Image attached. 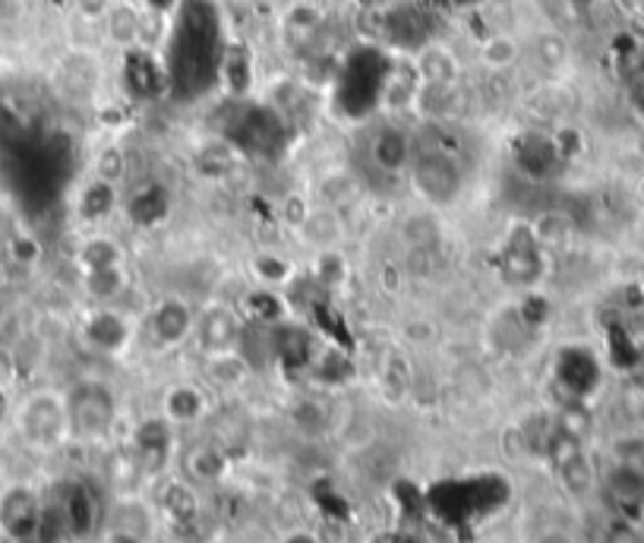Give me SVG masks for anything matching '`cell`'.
Returning <instances> with one entry per match:
<instances>
[{
	"label": "cell",
	"instance_id": "obj_1",
	"mask_svg": "<svg viewBox=\"0 0 644 543\" xmlns=\"http://www.w3.org/2000/svg\"><path fill=\"white\" fill-rule=\"evenodd\" d=\"M225 25L215 0H177L167 32V83L177 99L206 95L218 83L225 58Z\"/></svg>",
	"mask_w": 644,
	"mask_h": 543
},
{
	"label": "cell",
	"instance_id": "obj_2",
	"mask_svg": "<svg viewBox=\"0 0 644 543\" xmlns=\"http://www.w3.org/2000/svg\"><path fill=\"white\" fill-rule=\"evenodd\" d=\"M392 80V61L376 51V48H360L345 61L341 73H338V85H335V102L341 107V114L348 117H367L379 99L386 95Z\"/></svg>",
	"mask_w": 644,
	"mask_h": 543
},
{
	"label": "cell",
	"instance_id": "obj_3",
	"mask_svg": "<svg viewBox=\"0 0 644 543\" xmlns=\"http://www.w3.org/2000/svg\"><path fill=\"white\" fill-rule=\"evenodd\" d=\"M228 140L253 158H278L288 146V124L272 107L247 105L231 117Z\"/></svg>",
	"mask_w": 644,
	"mask_h": 543
},
{
	"label": "cell",
	"instance_id": "obj_4",
	"mask_svg": "<svg viewBox=\"0 0 644 543\" xmlns=\"http://www.w3.org/2000/svg\"><path fill=\"white\" fill-rule=\"evenodd\" d=\"M509 496V486L499 478H474V481L442 483L430 493V505L446 522H468L499 509Z\"/></svg>",
	"mask_w": 644,
	"mask_h": 543
},
{
	"label": "cell",
	"instance_id": "obj_5",
	"mask_svg": "<svg viewBox=\"0 0 644 543\" xmlns=\"http://www.w3.org/2000/svg\"><path fill=\"white\" fill-rule=\"evenodd\" d=\"M411 181L415 189L433 206H449L456 203L461 193V165L456 162L452 152L446 148H423L411 158Z\"/></svg>",
	"mask_w": 644,
	"mask_h": 543
},
{
	"label": "cell",
	"instance_id": "obj_6",
	"mask_svg": "<svg viewBox=\"0 0 644 543\" xmlns=\"http://www.w3.org/2000/svg\"><path fill=\"white\" fill-rule=\"evenodd\" d=\"M67 420H70L76 437H104L108 427L114 423V396L99 382L76 386L70 401H67Z\"/></svg>",
	"mask_w": 644,
	"mask_h": 543
},
{
	"label": "cell",
	"instance_id": "obj_7",
	"mask_svg": "<svg viewBox=\"0 0 644 543\" xmlns=\"http://www.w3.org/2000/svg\"><path fill=\"white\" fill-rule=\"evenodd\" d=\"M121 80H124L126 95L136 102H152V99H162L165 92H171L165 61H159L146 48H126Z\"/></svg>",
	"mask_w": 644,
	"mask_h": 543
},
{
	"label": "cell",
	"instance_id": "obj_8",
	"mask_svg": "<svg viewBox=\"0 0 644 543\" xmlns=\"http://www.w3.org/2000/svg\"><path fill=\"white\" fill-rule=\"evenodd\" d=\"M499 269L512 285H534L543 275V247L531 230H512L499 250Z\"/></svg>",
	"mask_w": 644,
	"mask_h": 543
},
{
	"label": "cell",
	"instance_id": "obj_9",
	"mask_svg": "<svg viewBox=\"0 0 644 543\" xmlns=\"http://www.w3.org/2000/svg\"><path fill=\"white\" fill-rule=\"evenodd\" d=\"M39 522H42V502L29 486H13L0 500V527L13 541H32L39 534Z\"/></svg>",
	"mask_w": 644,
	"mask_h": 543
},
{
	"label": "cell",
	"instance_id": "obj_10",
	"mask_svg": "<svg viewBox=\"0 0 644 543\" xmlns=\"http://www.w3.org/2000/svg\"><path fill=\"white\" fill-rule=\"evenodd\" d=\"M515 165L524 177L531 181H546L553 177L562 165V152L556 140L543 136V133H524L515 143Z\"/></svg>",
	"mask_w": 644,
	"mask_h": 543
},
{
	"label": "cell",
	"instance_id": "obj_11",
	"mask_svg": "<svg viewBox=\"0 0 644 543\" xmlns=\"http://www.w3.org/2000/svg\"><path fill=\"white\" fill-rule=\"evenodd\" d=\"M556 379L575 398L591 396L601 382V363L587 348H565L556 360Z\"/></svg>",
	"mask_w": 644,
	"mask_h": 543
},
{
	"label": "cell",
	"instance_id": "obj_12",
	"mask_svg": "<svg viewBox=\"0 0 644 543\" xmlns=\"http://www.w3.org/2000/svg\"><path fill=\"white\" fill-rule=\"evenodd\" d=\"M430 17L417 7H396L386 17V35L401 51H420L423 44H430Z\"/></svg>",
	"mask_w": 644,
	"mask_h": 543
},
{
	"label": "cell",
	"instance_id": "obj_13",
	"mask_svg": "<svg viewBox=\"0 0 644 543\" xmlns=\"http://www.w3.org/2000/svg\"><path fill=\"white\" fill-rule=\"evenodd\" d=\"M61 512L63 519H67L70 534H76V537L92 534V527L99 524V500H95V493L85 483H70L63 490Z\"/></svg>",
	"mask_w": 644,
	"mask_h": 543
},
{
	"label": "cell",
	"instance_id": "obj_14",
	"mask_svg": "<svg viewBox=\"0 0 644 543\" xmlns=\"http://www.w3.org/2000/svg\"><path fill=\"white\" fill-rule=\"evenodd\" d=\"M22 427H25V437L39 445H51L58 442L63 430V411L51 401V398H35L25 414H22Z\"/></svg>",
	"mask_w": 644,
	"mask_h": 543
},
{
	"label": "cell",
	"instance_id": "obj_15",
	"mask_svg": "<svg viewBox=\"0 0 644 543\" xmlns=\"http://www.w3.org/2000/svg\"><path fill=\"white\" fill-rule=\"evenodd\" d=\"M370 158H374V165L379 167V171L396 174V171H401L405 165H411V158H415V152H411V140H408L401 130L386 126V130H379V133L374 136Z\"/></svg>",
	"mask_w": 644,
	"mask_h": 543
},
{
	"label": "cell",
	"instance_id": "obj_16",
	"mask_svg": "<svg viewBox=\"0 0 644 543\" xmlns=\"http://www.w3.org/2000/svg\"><path fill=\"white\" fill-rule=\"evenodd\" d=\"M606 493H610V502L623 512V515H635L642 512L644 505V474L638 468H616L606 481Z\"/></svg>",
	"mask_w": 644,
	"mask_h": 543
},
{
	"label": "cell",
	"instance_id": "obj_17",
	"mask_svg": "<svg viewBox=\"0 0 644 543\" xmlns=\"http://www.w3.org/2000/svg\"><path fill=\"white\" fill-rule=\"evenodd\" d=\"M167 212H171V193H167L162 184H146L143 189H136V193L130 196V203H126L130 222L140 225V228L159 225Z\"/></svg>",
	"mask_w": 644,
	"mask_h": 543
},
{
	"label": "cell",
	"instance_id": "obj_18",
	"mask_svg": "<svg viewBox=\"0 0 644 543\" xmlns=\"http://www.w3.org/2000/svg\"><path fill=\"white\" fill-rule=\"evenodd\" d=\"M196 335L203 341V348L212 355H225L231 345L241 341V326L228 310H208L200 322H196Z\"/></svg>",
	"mask_w": 644,
	"mask_h": 543
},
{
	"label": "cell",
	"instance_id": "obj_19",
	"mask_svg": "<svg viewBox=\"0 0 644 543\" xmlns=\"http://www.w3.org/2000/svg\"><path fill=\"white\" fill-rule=\"evenodd\" d=\"M171 449V433L165 420H146L136 433V461L143 471H159L167 461Z\"/></svg>",
	"mask_w": 644,
	"mask_h": 543
},
{
	"label": "cell",
	"instance_id": "obj_20",
	"mask_svg": "<svg viewBox=\"0 0 644 543\" xmlns=\"http://www.w3.org/2000/svg\"><path fill=\"white\" fill-rule=\"evenodd\" d=\"M190 329H193V314L181 300H165L152 316V332L162 345H177L181 338H187Z\"/></svg>",
	"mask_w": 644,
	"mask_h": 543
},
{
	"label": "cell",
	"instance_id": "obj_21",
	"mask_svg": "<svg viewBox=\"0 0 644 543\" xmlns=\"http://www.w3.org/2000/svg\"><path fill=\"white\" fill-rule=\"evenodd\" d=\"M417 73L427 85H449L456 80V58L439 44H423L417 51Z\"/></svg>",
	"mask_w": 644,
	"mask_h": 543
},
{
	"label": "cell",
	"instance_id": "obj_22",
	"mask_svg": "<svg viewBox=\"0 0 644 543\" xmlns=\"http://www.w3.org/2000/svg\"><path fill=\"white\" fill-rule=\"evenodd\" d=\"M272 357H278L288 367H304L313 357L310 335L304 332V329H294V326L275 329L272 332Z\"/></svg>",
	"mask_w": 644,
	"mask_h": 543
},
{
	"label": "cell",
	"instance_id": "obj_23",
	"mask_svg": "<svg viewBox=\"0 0 644 543\" xmlns=\"http://www.w3.org/2000/svg\"><path fill=\"white\" fill-rule=\"evenodd\" d=\"M149 537V519L143 509L136 505H124L108 527V541L104 543H146Z\"/></svg>",
	"mask_w": 644,
	"mask_h": 543
},
{
	"label": "cell",
	"instance_id": "obj_24",
	"mask_svg": "<svg viewBox=\"0 0 644 543\" xmlns=\"http://www.w3.org/2000/svg\"><path fill=\"white\" fill-rule=\"evenodd\" d=\"M85 335H89V341H92L95 348H102V351H117V348L126 341V322L117 314L102 310V314H95L89 319Z\"/></svg>",
	"mask_w": 644,
	"mask_h": 543
},
{
	"label": "cell",
	"instance_id": "obj_25",
	"mask_svg": "<svg viewBox=\"0 0 644 543\" xmlns=\"http://www.w3.org/2000/svg\"><path fill=\"white\" fill-rule=\"evenodd\" d=\"M108 32H111L114 42L133 48L136 39L143 35V17L130 3H111V10H108Z\"/></svg>",
	"mask_w": 644,
	"mask_h": 543
},
{
	"label": "cell",
	"instance_id": "obj_26",
	"mask_svg": "<svg viewBox=\"0 0 644 543\" xmlns=\"http://www.w3.org/2000/svg\"><path fill=\"white\" fill-rule=\"evenodd\" d=\"M218 83H225L234 92H247L249 85V54L241 44H228L225 48V58H222V73H218Z\"/></svg>",
	"mask_w": 644,
	"mask_h": 543
},
{
	"label": "cell",
	"instance_id": "obj_27",
	"mask_svg": "<svg viewBox=\"0 0 644 543\" xmlns=\"http://www.w3.org/2000/svg\"><path fill=\"white\" fill-rule=\"evenodd\" d=\"M225 468V455L215 445H196L187 452V471L196 481H215Z\"/></svg>",
	"mask_w": 644,
	"mask_h": 543
},
{
	"label": "cell",
	"instance_id": "obj_28",
	"mask_svg": "<svg viewBox=\"0 0 644 543\" xmlns=\"http://www.w3.org/2000/svg\"><path fill=\"white\" fill-rule=\"evenodd\" d=\"M121 288H124L121 263L104 266V269H89V291L95 294V297H114Z\"/></svg>",
	"mask_w": 644,
	"mask_h": 543
},
{
	"label": "cell",
	"instance_id": "obj_29",
	"mask_svg": "<svg viewBox=\"0 0 644 543\" xmlns=\"http://www.w3.org/2000/svg\"><path fill=\"white\" fill-rule=\"evenodd\" d=\"M111 209H114V189L104 181H95L92 187L85 189L83 215L85 218H104Z\"/></svg>",
	"mask_w": 644,
	"mask_h": 543
},
{
	"label": "cell",
	"instance_id": "obj_30",
	"mask_svg": "<svg viewBox=\"0 0 644 543\" xmlns=\"http://www.w3.org/2000/svg\"><path fill=\"white\" fill-rule=\"evenodd\" d=\"M165 509L181 524L196 519V500H193V493H190L187 486H171L165 493Z\"/></svg>",
	"mask_w": 644,
	"mask_h": 543
},
{
	"label": "cell",
	"instance_id": "obj_31",
	"mask_svg": "<svg viewBox=\"0 0 644 543\" xmlns=\"http://www.w3.org/2000/svg\"><path fill=\"white\" fill-rule=\"evenodd\" d=\"M200 408H203V398H200V392H193V389H174V392L167 396V411H171V418L177 420L196 418Z\"/></svg>",
	"mask_w": 644,
	"mask_h": 543
},
{
	"label": "cell",
	"instance_id": "obj_32",
	"mask_svg": "<svg viewBox=\"0 0 644 543\" xmlns=\"http://www.w3.org/2000/svg\"><path fill=\"white\" fill-rule=\"evenodd\" d=\"M515 58H519V44L505 39V35H497V39L483 44V61L490 66H509Z\"/></svg>",
	"mask_w": 644,
	"mask_h": 543
},
{
	"label": "cell",
	"instance_id": "obj_33",
	"mask_svg": "<svg viewBox=\"0 0 644 543\" xmlns=\"http://www.w3.org/2000/svg\"><path fill=\"white\" fill-rule=\"evenodd\" d=\"M85 266L89 269H104V266H114V263H121V253L114 250V244H108V240H92L89 247H85Z\"/></svg>",
	"mask_w": 644,
	"mask_h": 543
},
{
	"label": "cell",
	"instance_id": "obj_34",
	"mask_svg": "<svg viewBox=\"0 0 644 543\" xmlns=\"http://www.w3.org/2000/svg\"><path fill=\"white\" fill-rule=\"evenodd\" d=\"M610 348H613V360L620 363V367H628L632 360H635V345H632V338L623 329H613L610 332Z\"/></svg>",
	"mask_w": 644,
	"mask_h": 543
},
{
	"label": "cell",
	"instance_id": "obj_35",
	"mask_svg": "<svg viewBox=\"0 0 644 543\" xmlns=\"http://www.w3.org/2000/svg\"><path fill=\"white\" fill-rule=\"evenodd\" d=\"M546 314H550V307L543 304V297H528L524 307H521V319H524L531 329H538L543 319H546Z\"/></svg>",
	"mask_w": 644,
	"mask_h": 543
},
{
	"label": "cell",
	"instance_id": "obj_36",
	"mask_svg": "<svg viewBox=\"0 0 644 543\" xmlns=\"http://www.w3.org/2000/svg\"><path fill=\"white\" fill-rule=\"evenodd\" d=\"M76 7H80V13H83V17H89V20H99V17H108L111 0H76Z\"/></svg>",
	"mask_w": 644,
	"mask_h": 543
},
{
	"label": "cell",
	"instance_id": "obj_37",
	"mask_svg": "<svg viewBox=\"0 0 644 543\" xmlns=\"http://www.w3.org/2000/svg\"><path fill=\"white\" fill-rule=\"evenodd\" d=\"M628 99H632V107H635V111L644 117V76L632 83V89H628Z\"/></svg>",
	"mask_w": 644,
	"mask_h": 543
},
{
	"label": "cell",
	"instance_id": "obj_38",
	"mask_svg": "<svg viewBox=\"0 0 644 543\" xmlns=\"http://www.w3.org/2000/svg\"><path fill=\"white\" fill-rule=\"evenodd\" d=\"M623 7V13H632V17H642L644 13V0H616Z\"/></svg>",
	"mask_w": 644,
	"mask_h": 543
},
{
	"label": "cell",
	"instance_id": "obj_39",
	"mask_svg": "<svg viewBox=\"0 0 644 543\" xmlns=\"http://www.w3.org/2000/svg\"><path fill=\"white\" fill-rule=\"evenodd\" d=\"M149 7H155V10H171L174 0H149Z\"/></svg>",
	"mask_w": 644,
	"mask_h": 543
},
{
	"label": "cell",
	"instance_id": "obj_40",
	"mask_svg": "<svg viewBox=\"0 0 644 543\" xmlns=\"http://www.w3.org/2000/svg\"><path fill=\"white\" fill-rule=\"evenodd\" d=\"M456 7H474V3H480V0H452Z\"/></svg>",
	"mask_w": 644,
	"mask_h": 543
},
{
	"label": "cell",
	"instance_id": "obj_41",
	"mask_svg": "<svg viewBox=\"0 0 644 543\" xmlns=\"http://www.w3.org/2000/svg\"><path fill=\"white\" fill-rule=\"evenodd\" d=\"M572 3H579V7H587V3H594V0H572Z\"/></svg>",
	"mask_w": 644,
	"mask_h": 543
},
{
	"label": "cell",
	"instance_id": "obj_42",
	"mask_svg": "<svg viewBox=\"0 0 644 543\" xmlns=\"http://www.w3.org/2000/svg\"><path fill=\"white\" fill-rule=\"evenodd\" d=\"M642 17H644V13H642Z\"/></svg>",
	"mask_w": 644,
	"mask_h": 543
}]
</instances>
